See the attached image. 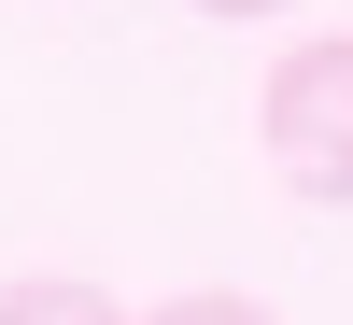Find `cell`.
I'll use <instances>...</instances> for the list:
<instances>
[{"label": "cell", "mask_w": 353, "mask_h": 325, "mask_svg": "<svg viewBox=\"0 0 353 325\" xmlns=\"http://www.w3.org/2000/svg\"><path fill=\"white\" fill-rule=\"evenodd\" d=\"M254 128H269V170L311 198V213H353V28H311V43L269 57Z\"/></svg>", "instance_id": "1"}, {"label": "cell", "mask_w": 353, "mask_h": 325, "mask_svg": "<svg viewBox=\"0 0 353 325\" xmlns=\"http://www.w3.org/2000/svg\"><path fill=\"white\" fill-rule=\"evenodd\" d=\"M0 325H141V311H113L85 269H28V283H0Z\"/></svg>", "instance_id": "2"}, {"label": "cell", "mask_w": 353, "mask_h": 325, "mask_svg": "<svg viewBox=\"0 0 353 325\" xmlns=\"http://www.w3.org/2000/svg\"><path fill=\"white\" fill-rule=\"evenodd\" d=\"M184 14H212V28H254V14H297V0H184Z\"/></svg>", "instance_id": "4"}, {"label": "cell", "mask_w": 353, "mask_h": 325, "mask_svg": "<svg viewBox=\"0 0 353 325\" xmlns=\"http://www.w3.org/2000/svg\"><path fill=\"white\" fill-rule=\"evenodd\" d=\"M141 325H283V311H254V297H226V283H198V297H170V311H141Z\"/></svg>", "instance_id": "3"}]
</instances>
